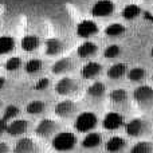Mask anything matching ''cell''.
I'll list each match as a JSON object with an SVG mask.
<instances>
[{
    "label": "cell",
    "mask_w": 153,
    "mask_h": 153,
    "mask_svg": "<svg viewBox=\"0 0 153 153\" xmlns=\"http://www.w3.org/2000/svg\"><path fill=\"white\" fill-rule=\"evenodd\" d=\"M126 76H128V79L132 82H140L146 76V71L143 67H133V69L128 70Z\"/></svg>",
    "instance_id": "cell-29"
},
{
    "label": "cell",
    "mask_w": 153,
    "mask_h": 153,
    "mask_svg": "<svg viewBox=\"0 0 153 153\" xmlns=\"http://www.w3.org/2000/svg\"><path fill=\"white\" fill-rule=\"evenodd\" d=\"M102 73V65L98 62H86L81 69V76L83 79H94Z\"/></svg>",
    "instance_id": "cell-14"
},
{
    "label": "cell",
    "mask_w": 153,
    "mask_h": 153,
    "mask_svg": "<svg viewBox=\"0 0 153 153\" xmlns=\"http://www.w3.org/2000/svg\"><path fill=\"white\" fill-rule=\"evenodd\" d=\"M151 56L153 58V47H152V50H151Z\"/></svg>",
    "instance_id": "cell-39"
},
{
    "label": "cell",
    "mask_w": 153,
    "mask_h": 153,
    "mask_svg": "<svg viewBox=\"0 0 153 153\" xmlns=\"http://www.w3.org/2000/svg\"><path fill=\"white\" fill-rule=\"evenodd\" d=\"M30 128V122L27 120H23V118H15L12 120L11 122L7 124V129H5V133L12 137H19L23 134H26L27 130Z\"/></svg>",
    "instance_id": "cell-9"
},
{
    "label": "cell",
    "mask_w": 153,
    "mask_h": 153,
    "mask_svg": "<svg viewBox=\"0 0 153 153\" xmlns=\"http://www.w3.org/2000/svg\"><path fill=\"white\" fill-rule=\"evenodd\" d=\"M5 129H7V122L3 118H0V136H1L3 133H5Z\"/></svg>",
    "instance_id": "cell-36"
},
{
    "label": "cell",
    "mask_w": 153,
    "mask_h": 153,
    "mask_svg": "<svg viewBox=\"0 0 153 153\" xmlns=\"http://www.w3.org/2000/svg\"><path fill=\"white\" fill-rule=\"evenodd\" d=\"M51 145L58 152L73 151L76 145V136L71 132H59L53 137Z\"/></svg>",
    "instance_id": "cell-1"
},
{
    "label": "cell",
    "mask_w": 153,
    "mask_h": 153,
    "mask_svg": "<svg viewBox=\"0 0 153 153\" xmlns=\"http://www.w3.org/2000/svg\"><path fill=\"white\" fill-rule=\"evenodd\" d=\"M12 153H38V145L32 138L20 137L13 145Z\"/></svg>",
    "instance_id": "cell-13"
},
{
    "label": "cell",
    "mask_w": 153,
    "mask_h": 153,
    "mask_svg": "<svg viewBox=\"0 0 153 153\" xmlns=\"http://www.w3.org/2000/svg\"><path fill=\"white\" fill-rule=\"evenodd\" d=\"M43 67H45V65H43V62L40 61L39 58H31L26 62V65H24V70H26V73L30 75H34V74L40 73L43 70Z\"/></svg>",
    "instance_id": "cell-24"
},
{
    "label": "cell",
    "mask_w": 153,
    "mask_h": 153,
    "mask_svg": "<svg viewBox=\"0 0 153 153\" xmlns=\"http://www.w3.org/2000/svg\"><path fill=\"white\" fill-rule=\"evenodd\" d=\"M145 1H148V0H145Z\"/></svg>",
    "instance_id": "cell-41"
},
{
    "label": "cell",
    "mask_w": 153,
    "mask_h": 153,
    "mask_svg": "<svg viewBox=\"0 0 153 153\" xmlns=\"http://www.w3.org/2000/svg\"><path fill=\"white\" fill-rule=\"evenodd\" d=\"M152 79H153V76H152Z\"/></svg>",
    "instance_id": "cell-42"
},
{
    "label": "cell",
    "mask_w": 153,
    "mask_h": 153,
    "mask_svg": "<svg viewBox=\"0 0 153 153\" xmlns=\"http://www.w3.org/2000/svg\"><path fill=\"white\" fill-rule=\"evenodd\" d=\"M98 124V117L93 111H82L74 120V129L79 133H90Z\"/></svg>",
    "instance_id": "cell-2"
},
{
    "label": "cell",
    "mask_w": 153,
    "mask_h": 153,
    "mask_svg": "<svg viewBox=\"0 0 153 153\" xmlns=\"http://www.w3.org/2000/svg\"><path fill=\"white\" fill-rule=\"evenodd\" d=\"M59 124L51 118H43L38 122L35 128V134L40 138H50L59 133Z\"/></svg>",
    "instance_id": "cell-3"
},
{
    "label": "cell",
    "mask_w": 153,
    "mask_h": 153,
    "mask_svg": "<svg viewBox=\"0 0 153 153\" xmlns=\"http://www.w3.org/2000/svg\"><path fill=\"white\" fill-rule=\"evenodd\" d=\"M78 110V106L74 101L71 100H62L54 108V113L56 117L59 118H70L76 113Z\"/></svg>",
    "instance_id": "cell-7"
},
{
    "label": "cell",
    "mask_w": 153,
    "mask_h": 153,
    "mask_svg": "<svg viewBox=\"0 0 153 153\" xmlns=\"http://www.w3.org/2000/svg\"><path fill=\"white\" fill-rule=\"evenodd\" d=\"M125 145H126V141L124 138L120 137V136H114V137H110L106 141L105 148L109 153H117V152L122 151L125 148Z\"/></svg>",
    "instance_id": "cell-21"
},
{
    "label": "cell",
    "mask_w": 153,
    "mask_h": 153,
    "mask_svg": "<svg viewBox=\"0 0 153 153\" xmlns=\"http://www.w3.org/2000/svg\"><path fill=\"white\" fill-rule=\"evenodd\" d=\"M11 0H0V5H4V4H7V3H10Z\"/></svg>",
    "instance_id": "cell-38"
},
{
    "label": "cell",
    "mask_w": 153,
    "mask_h": 153,
    "mask_svg": "<svg viewBox=\"0 0 153 153\" xmlns=\"http://www.w3.org/2000/svg\"><path fill=\"white\" fill-rule=\"evenodd\" d=\"M65 48H66V43L61 38H48L45 40V45H43L45 54L48 56L59 55L65 51Z\"/></svg>",
    "instance_id": "cell-11"
},
{
    "label": "cell",
    "mask_w": 153,
    "mask_h": 153,
    "mask_svg": "<svg viewBox=\"0 0 153 153\" xmlns=\"http://www.w3.org/2000/svg\"><path fill=\"white\" fill-rule=\"evenodd\" d=\"M0 153H11V148L7 143H0Z\"/></svg>",
    "instance_id": "cell-35"
},
{
    "label": "cell",
    "mask_w": 153,
    "mask_h": 153,
    "mask_svg": "<svg viewBox=\"0 0 153 153\" xmlns=\"http://www.w3.org/2000/svg\"><path fill=\"white\" fill-rule=\"evenodd\" d=\"M124 125V117L117 111H109L102 120V126L106 130H117Z\"/></svg>",
    "instance_id": "cell-12"
},
{
    "label": "cell",
    "mask_w": 153,
    "mask_h": 153,
    "mask_svg": "<svg viewBox=\"0 0 153 153\" xmlns=\"http://www.w3.org/2000/svg\"><path fill=\"white\" fill-rule=\"evenodd\" d=\"M20 46L26 53H32V51H35L40 46V39L36 35H32V34L24 35V36L22 38Z\"/></svg>",
    "instance_id": "cell-17"
},
{
    "label": "cell",
    "mask_w": 153,
    "mask_h": 153,
    "mask_svg": "<svg viewBox=\"0 0 153 153\" xmlns=\"http://www.w3.org/2000/svg\"><path fill=\"white\" fill-rule=\"evenodd\" d=\"M97 53H98V45L91 42V40H85V42L81 43V45L78 46V48H76V54H78V56L82 59L93 58Z\"/></svg>",
    "instance_id": "cell-15"
},
{
    "label": "cell",
    "mask_w": 153,
    "mask_h": 153,
    "mask_svg": "<svg viewBox=\"0 0 153 153\" xmlns=\"http://www.w3.org/2000/svg\"><path fill=\"white\" fill-rule=\"evenodd\" d=\"M5 86V78L4 76H0V90Z\"/></svg>",
    "instance_id": "cell-37"
},
{
    "label": "cell",
    "mask_w": 153,
    "mask_h": 153,
    "mask_svg": "<svg viewBox=\"0 0 153 153\" xmlns=\"http://www.w3.org/2000/svg\"><path fill=\"white\" fill-rule=\"evenodd\" d=\"M114 12V3L111 0H97L91 7V15L94 18H106Z\"/></svg>",
    "instance_id": "cell-8"
},
{
    "label": "cell",
    "mask_w": 153,
    "mask_h": 153,
    "mask_svg": "<svg viewBox=\"0 0 153 153\" xmlns=\"http://www.w3.org/2000/svg\"><path fill=\"white\" fill-rule=\"evenodd\" d=\"M128 98H129V94H128V91L125 89H114L109 93V100L113 103H117V105L126 102Z\"/></svg>",
    "instance_id": "cell-26"
},
{
    "label": "cell",
    "mask_w": 153,
    "mask_h": 153,
    "mask_svg": "<svg viewBox=\"0 0 153 153\" xmlns=\"http://www.w3.org/2000/svg\"><path fill=\"white\" fill-rule=\"evenodd\" d=\"M19 113H20V110H19L18 106H16V105H10V106H7V108L4 109L1 118L4 120L5 122H8V121L11 122L12 120H15L16 117L19 116Z\"/></svg>",
    "instance_id": "cell-30"
},
{
    "label": "cell",
    "mask_w": 153,
    "mask_h": 153,
    "mask_svg": "<svg viewBox=\"0 0 153 153\" xmlns=\"http://www.w3.org/2000/svg\"><path fill=\"white\" fill-rule=\"evenodd\" d=\"M106 36H110V38H116V36H120L125 32V26L121 23H111L109 26L105 27L103 30Z\"/></svg>",
    "instance_id": "cell-27"
},
{
    "label": "cell",
    "mask_w": 153,
    "mask_h": 153,
    "mask_svg": "<svg viewBox=\"0 0 153 153\" xmlns=\"http://www.w3.org/2000/svg\"><path fill=\"white\" fill-rule=\"evenodd\" d=\"M121 54V47L118 45H109L108 47L103 50V56L106 59H116Z\"/></svg>",
    "instance_id": "cell-31"
},
{
    "label": "cell",
    "mask_w": 153,
    "mask_h": 153,
    "mask_svg": "<svg viewBox=\"0 0 153 153\" xmlns=\"http://www.w3.org/2000/svg\"><path fill=\"white\" fill-rule=\"evenodd\" d=\"M22 65H23V62H22V59L19 56H11V58H8L5 61L4 67L8 71H16V70H19L22 67Z\"/></svg>",
    "instance_id": "cell-32"
},
{
    "label": "cell",
    "mask_w": 153,
    "mask_h": 153,
    "mask_svg": "<svg viewBox=\"0 0 153 153\" xmlns=\"http://www.w3.org/2000/svg\"><path fill=\"white\" fill-rule=\"evenodd\" d=\"M133 100L140 106L153 105V87L149 85H140L133 91Z\"/></svg>",
    "instance_id": "cell-5"
},
{
    "label": "cell",
    "mask_w": 153,
    "mask_h": 153,
    "mask_svg": "<svg viewBox=\"0 0 153 153\" xmlns=\"http://www.w3.org/2000/svg\"><path fill=\"white\" fill-rule=\"evenodd\" d=\"M1 103H3V102H1V101H0V109H1Z\"/></svg>",
    "instance_id": "cell-40"
},
{
    "label": "cell",
    "mask_w": 153,
    "mask_h": 153,
    "mask_svg": "<svg viewBox=\"0 0 153 153\" xmlns=\"http://www.w3.org/2000/svg\"><path fill=\"white\" fill-rule=\"evenodd\" d=\"M15 39L10 35H1L0 36V55L10 54L15 50Z\"/></svg>",
    "instance_id": "cell-23"
},
{
    "label": "cell",
    "mask_w": 153,
    "mask_h": 153,
    "mask_svg": "<svg viewBox=\"0 0 153 153\" xmlns=\"http://www.w3.org/2000/svg\"><path fill=\"white\" fill-rule=\"evenodd\" d=\"M143 13V10H141L140 5L137 4H126L124 8H122V18L126 19V20H134L138 16Z\"/></svg>",
    "instance_id": "cell-22"
},
{
    "label": "cell",
    "mask_w": 153,
    "mask_h": 153,
    "mask_svg": "<svg viewBox=\"0 0 153 153\" xmlns=\"http://www.w3.org/2000/svg\"><path fill=\"white\" fill-rule=\"evenodd\" d=\"M46 109H47V103L42 100H32L26 106V111L31 116H39V114L45 113Z\"/></svg>",
    "instance_id": "cell-20"
},
{
    "label": "cell",
    "mask_w": 153,
    "mask_h": 153,
    "mask_svg": "<svg viewBox=\"0 0 153 153\" xmlns=\"http://www.w3.org/2000/svg\"><path fill=\"white\" fill-rule=\"evenodd\" d=\"M50 86V79L48 78H39L34 85V89L35 90H46L47 87Z\"/></svg>",
    "instance_id": "cell-33"
},
{
    "label": "cell",
    "mask_w": 153,
    "mask_h": 153,
    "mask_svg": "<svg viewBox=\"0 0 153 153\" xmlns=\"http://www.w3.org/2000/svg\"><path fill=\"white\" fill-rule=\"evenodd\" d=\"M86 93L91 98H102L106 93V86L102 82H93L86 89Z\"/></svg>",
    "instance_id": "cell-25"
},
{
    "label": "cell",
    "mask_w": 153,
    "mask_h": 153,
    "mask_svg": "<svg viewBox=\"0 0 153 153\" xmlns=\"http://www.w3.org/2000/svg\"><path fill=\"white\" fill-rule=\"evenodd\" d=\"M73 61L70 58H61L58 61H55L51 66V73L54 75H61V74H66V73L71 71L73 70Z\"/></svg>",
    "instance_id": "cell-16"
},
{
    "label": "cell",
    "mask_w": 153,
    "mask_h": 153,
    "mask_svg": "<svg viewBox=\"0 0 153 153\" xmlns=\"http://www.w3.org/2000/svg\"><path fill=\"white\" fill-rule=\"evenodd\" d=\"M129 153H153V143L151 141H138L130 148Z\"/></svg>",
    "instance_id": "cell-28"
},
{
    "label": "cell",
    "mask_w": 153,
    "mask_h": 153,
    "mask_svg": "<svg viewBox=\"0 0 153 153\" xmlns=\"http://www.w3.org/2000/svg\"><path fill=\"white\" fill-rule=\"evenodd\" d=\"M143 13H144V19H145V20L153 22V7L149 8V10H146V11H144Z\"/></svg>",
    "instance_id": "cell-34"
},
{
    "label": "cell",
    "mask_w": 153,
    "mask_h": 153,
    "mask_svg": "<svg viewBox=\"0 0 153 153\" xmlns=\"http://www.w3.org/2000/svg\"><path fill=\"white\" fill-rule=\"evenodd\" d=\"M98 31H100L98 24L90 19H85L76 24V35L79 38H83V39H89V38L94 36Z\"/></svg>",
    "instance_id": "cell-10"
},
{
    "label": "cell",
    "mask_w": 153,
    "mask_h": 153,
    "mask_svg": "<svg viewBox=\"0 0 153 153\" xmlns=\"http://www.w3.org/2000/svg\"><path fill=\"white\" fill-rule=\"evenodd\" d=\"M101 143H102V136H101V133L90 132V133H87L83 137V140H82V146H83L85 149H94V148H97V146H100Z\"/></svg>",
    "instance_id": "cell-18"
},
{
    "label": "cell",
    "mask_w": 153,
    "mask_h": 153,
    "mask_svg": "<svg viewBox=\"0 0 153 153\" xmlns=\"http://www.w3.org/2000/svg\"><path fill=\"white\" fill-rule=\"evenodd\" d=\"M126 73H128L126 65L122 63V62H117V63L111 65V66L109 67L108 71H106V75H108L109 79H120L126 74Z\"/></svg>",
    "instance_id": "cell-19"
},
{
    "label": "cell",
    "mask_w": 153,
    "mask_h": 153,
    "mask_svg": "<svg viewBox=\"0 0 153 153\" xmlns=\"http://www.w3.org/2000/svg\"><path fill=\"white\" fill-rule=\"evenodd\" d=\"M79 85L75 79L70 78V76H63L55 83V93L62 97H69L78 91Z\"/></svg>",
    "instance_id": "cell-4"
},
{
    "label": "cell",
    "mask_w": 153,
    "mask_h": 153,
    "mask_svg": "<svg viewBox=\"0 0 153 153\" xmlns=\"http://www.w3.org/2000/svg\"><path fill=\"white\" fill-rule=\"evenodd\" d=\"M148 130V121L144 118H133L125 124V132L130 137H140Z\"/></svg>",
    "instance_id": "cell-6"
}]
</instances>
